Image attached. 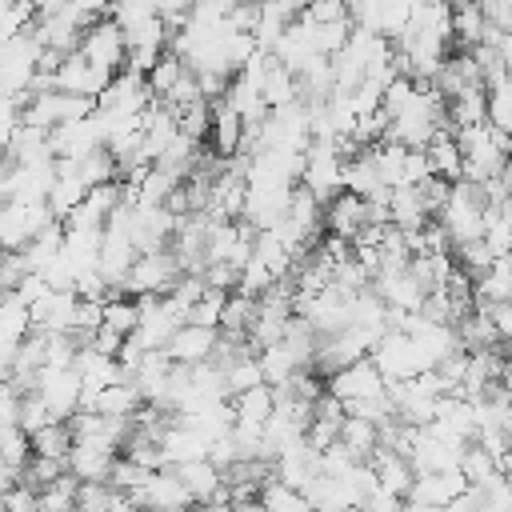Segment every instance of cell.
I'll use <instances>...</instances> for the list:
<instances>
[{
    "instance_id": "7c38bea8",
    "label": "cell",
    "mask_w": 512,
    "mask_h": 512,
    "mask_svg": "<svg viewBox=\"0 0 512 512\" xmlns=\"http://www.w3.org/2000/svg\"><path fill=\"white\" fill-rule=\"evenodd\" d=\"M368 224V200L340 188L328 204H324V232L332 236H344V240H356V232Z\"/></svg>"
},
{
    "instance_id": "9c48e42d",
    "label": "cell",
    "mask_w": 512,
    "mask_h": 512,
    "mask_svg": "<svg viewBox=\"0 0 512 512\" xmlns=\"http://www.w3.org/2000/svg\"><path fill=\"white\" fill-rule=\"evenodd\" d=\"M464 488H468V480H464L460 468H448V472H416V480H412V488H408V504H420V508H448Z\"/></svg>"
},
{
    "instance_id": "8fae6325",
    "label": "cell",
    "mask_w": 512,
    "mask_h": 512,
    "mask_svg": "<svg viewBox=\"0 0 512 512\" xmlns=\"http://www.w3.org/2000/svg\"><path fill=\"white\" fill-rule=\"evenodd\" d=\"M128 500H132V504H152V508L196 504V500H192V492H188V484L180 480V472H176V468H152V472H148V480H144L136 492H128Z\"/></svg>"
},
{
    "instance_id": "2e32d148",
    "label": "cell",
    "mask_w": 512,
    "mask_h": 512,
    "mask_svg": "<svg viewBox=\"0 0 512 512\" xmlns=\"http://www.w3.org/2000/svg\"><path fill=\"white\" fill-rule=\"evenodd\" d=\"M176 472H180V480L188 484V492H192V500H196V504H212V500H216V492L228 484L224 468H216L208 456L188 460V464H176Z\"/></svg>"
},
{
    "instance_id": "f546056e",
    "label": "cell",
    "mask_w": 512,
    "mask_h": 512,
    "mask_svg": "<svg viewBox=\"0 0 512 512\" xmlns=\"http://www.w3.org/2000/svg\"><path fill=\"white\" fill-rule=\"evenodd\" d=\"M76 488H80V480L72 472H64V476L48 480L36 492V500H40V508H76Z\"/></svg>"
},
{
    "instance_id": "4fadbf2b",
    "label": "cell",
    "mask_w": 512,
    "mask_h": 512,
    "mask_svg": "<svg viewBox=\"0 0 512 512\" xmlns=\"http://www.w3.org/2000/svg\"><path fill=\"white\" fill-rule=\"evenodd\" d=\"M424 152H428V168H432L436 176H444L448 184H456V180L464 176V148H460L452 124H440V128L432 132V140L424 144Z\"/></svg>"
},
{
    "instance_id": "484cf974",
    "label": "cell",
    "mask_w": 512,
    "mask_h": 512,
    "mask_svg": "<svg viewBox=\"0 0 512 512\" xmlns=\"http://www.w3.org/2000/svg\"><path fill=\"white\" fill-rule=\"evenodd\" d=\"M224 384H228V396H236V392H248V388H256V384H264V372H260L256 352H248V356L232 360V364L224 368Z\"/></svg>"
},
{
    "instance_id": "3957f363",
    "label": "cell",
    "mask_w": 512,
    "mask_h": 512,
    "mask_svg": "<svg viewBox=\"0 0 512 512\" xmlns=\"http://www.w3.org/2000/svg\"><path fill=\"white\" fill-rule=\"evenodd\" d=\"M372 360H376V368L388 376V380H408V376H420V372H428L432 368V360H428V352L404 332V328H388L376 344H372V352H368Z\"/></svg>"
},
{
    "instance_id": "6da1fadb",
    "label": "cell",
    "mask_w": 512,
    "mask_h": 512,
    "mask_svg": "<svg viewBox=\"0 0 512 512\" xmlns=\"http://www.w3.org/2000/svg\"><path fill=\"white\" fill-rule=\"evenodd\" d=\"M456 140L464 148V176L468 180H492L500 176L508 164H512V136L492 128L488 120L480 124H468V128H456Z\"/></svg>"
},
{
    "instance_id": "ba28073f",
    "label": "cell",
    "mask_w": 512,
    "mask_h": 512,
    "mask_svg": "<svg viewBox=\"0 0 512 512\" xmlns=\"http://www.w3.org/2000/svg\"><path fill=\"white\" fill-rule=\"evenodd\" d=\"M108 80H112V72L100 68V64H92L80 48L68 52V56L60 60V68H56V88H60V92H76V96H92V100L104 92Z\"/></svg>"
},
{
    "instance_id": "cb8c5ba5",
    "label": "cell",
    "mask_w": 512,
    "mask_h": 512,
    "mask_svg": "<svg viewBox=\"0 0 512 512\" xmlns=\"http://www.w3.org/2000/svg\"><path fill=\"white\" fill-rule=\"evenodd\" d=\"M484 96H488V124L512 136V80H508V72L492 76L484 84Z\"/></svg>"
},
{
    "instance_id": "ffe728a7",
    "label": "cell",
    "mask_w": 512,
    "mask_h": 512,
    "mask_svg": "<svg viewBox=\"0 0 512 512\" xmlns=\"http://www.w3.org/2000/svg\"><path fill=\"white\" fill-rule=\"evenodd\" d=\"M480 120H488L484 84H468L456 96H448V124L452 128H468V124H480Z\"/></svg>"
},
{
    "instance_id": "5bb4252c",
    "label": "cell",
    "mask_w": 512,
    "mask_h": 512,
    "mask_svg": "<svg viewBox=\"0 0 512 512\" xmlns=\"http://www.w3.org/2000/svg\"><path fill=\"white\" fill-rule=\"evenodd\" d=\"M428 220H432V212H428V204H424V196H420L416 184H396V188L388 192V224H392V228L416 232V228H424Z\"/></svg>"
},
{
    "instance_id": "83f0119b",
    "label": "cell",
    "mask_w": 512,
    "mask_h": 512,
    "mask_svg": "<svg viewBox=\"0 0 512 512\" xmlns=\"http://www.w3.org/2000/svg\"><path fill=\"white\" fill-rule=\"evenodd\" d=\"M184 68H188V64H184V56L168 48V52H164V56H160V60H156L148 72H144V76H148V88H152L156 96H164V92H168V88L180 80V72H184Z\"/></svg>"
},
{
    "instance_id": "e575fe53",
    "label": "cell",
    "mask_w": 512,
    "mask_h": 512,
    "mask_svg": "<svg viewBox=\"0 0 512 512\" xmlns=\"http://www.w3.org/2000/svg\"><path fill=\"white\" fill-rule=\"evenodd\" d=\"M68 0H32V8H36V16H44V12H56V8H64Z\"/></svg>"
},
{
    "instance_id": "44dd1931",
    "label": "cell",
    "mask_w": 512,
    "mask_h": 512,
    "mask_svg": "<svg viewBox=\"0 0 512 512\" xmlns=\"http://www.w3.org/2000/svg\"><path fill=\"white\" fill-rule=\"evenodd\" d=\"M256 360H260V372H264V384H284L296 368H304V360L296 356V348L288 344V340H276V344H264L260 352H256Z\"/></svg>"
},
{
    "instance_id": "9a60e30c",
    "label": "cell",
    "mask_w": 512,
    "mask_h": 512,
    "mask_svg": "<svg viewBox=\"0 0 512 512\" xmlns=\"http://www.w3.org/2000/svg\"><path fill=\"white\" fill-rule=\"evenodd\" d=\"M116 456H120V452H112V448H104V444L72 440V448H68L64 460H68V472H72L76 480H108Z\"/></svg>"
},
{
    "instance_id": "ac0fdd59",
    "label": "cell",
    "mask_w": 512,
    "mask_h": 512,
    "mask_svg": "<svg viewBox=\"0 0 512 512\" xmlns=\"http://www.w3.org/2000/svg\"><path fill=\"white\" fill-rule=\"evenodd\" d=\"M260 96H264V104H268V108H284V104L300 100V76H296L288 64H280V60H276V52H272V60H268V68H264Z\"/></svg>"
},
{
    "instance_id": "277c9868",
    "label": "cell",
    "mask_w": 512,
    "mask_h": 512,
    "mask_svg": "<svg viewBox=\"0 0 512 512\" xmlns=\"http://www.w3.org/2000/svg\"><path fill=\"white\" fill-rule=\"evenodd\" d=\"M36 392L40 400L48 404V412L56 420H68L76 408H80V396H84V376L76 364H44L36 372Z\"/></svg>"
},
{
    "instance_id": "7402d4cb",
    "label": "cell",
    "mask_w": 512,
    "mask_h": 512,
    "mask_svg": "<svg viewBox=\"0 0 512 512\" xmlns=\"http://www.w3.org/2000/svg\"><path fill=\"white\" fill-rule=\"evenodd\" d=\"M488 32V20L480 12V0H452V40L464 48H476Z\"/></svg>"
},
{
    "instance_id": "7a4b0ae2",
    "label": "cell",
    "mask_w": 512,
    "mask_h": 512,
    "mask_svg": "<svg viewBox=\"0 0 512 512\" xmlns=\"http://www.w3.org/2000/svg\"><path fill=\"white\" fill-rule=\"evenodd\" d=\"M180 276H184V268H180L172 244H164V248L140 252V256L132 260V268H128V276H124L120 288H124L128 296H164V292H172V284H176Z\"/></svg>"
},
{
    "instance_id": "e0dca14e",
    "label": "cell",
    "mask_w": 512,
    "mask_h": 512,
    "mask_svg": "<svg viewBox=\"0 0 512 512\" xmlns=\"http://www.w3.org/2000/svg\"><path fill=\"white\" fill-rule=\"evenodd\" d=\"M208 140H212V152H220V156H236L240 144H244V120L220 96L212 100V132H208Z\"/></svg>"
},
{
    "instance_id": "836d02e7",
    "label": "cell",
    "mask_w": 512,
    "mask_h": 512,
    "mask_svg": "<svg viewBox=\"0 0 512 512\" xmlns=\"http://www.w3.org/2000/svg\"><path fill=\"white\" fill-rule=\"evenodd\" d=\"M496 52H500V64H504V72H508V80H512V28H504V32L496 36Z\"/></svg>"
},
{
    "instance_id": "5b68a950",
    "label": "cell",
    "mask_w": 512,
    "mask_h": 512,
    "mask_svg": "<svg viewBox=\"0 0 512 512\" xmlns=\"http://www.w3.org/2000/svg\"><path fill=\"white\" fill-rule=\"evenodd\" d=\"M80 52H84L92 64L108 68L112 76H116L120 68H128V40H124V28H120L112 16H96V20L84 28Z\"/></svg>"
},
{
    "instance_id": "4dcf8cb0",
    "label": "cell",
    "mask_w": 512,
    "mask_h": 512,
    "mask_svg": "<svg viewBox=\"0 0 512 512\" xmlns=\"http://www.w3.org/2000/svg\"><path fill=\"white\" fill-rule=\"evenodd\" d=\"M204 280H208L212 288L232 292V288L240 284V264H232V260H208V264H204Z\"/></svg>"
},
{
    "instance_id": "f1b7e54d",
    "label": "cell",
    "mask_w": 512,
    "mask_h": 512,
    "mask_svg": "<svg viewBox=\"0 0 512 512\" xmlns=\"http://www.w3.org/2000/svg\"><path fill=\"white\" fill-rule=\"evenodd\" d=\"M276 280H280V276H276V272H272V268L252 252V256L244 260V268H240V284H236V288H240V292H248V296H264Z\"/></svg>"
},
{
    "instance_id": "1f68e13d",
    "label": "cell",
    "mask_w": 512,
    "mask_h": 512,
    "mask_svg": "<svg viewBox=\"0 0 512 512\" xmlns=\"http://www.w3.org/2000/svg\"><path fill=\"white\" fill-rule=\"evenodd\" d=\"M480 12L492 28H512V0H480Z\"/></svg>"
},
{
    "instance_id": "d6a6232c",
    "label": "cell",
    "mask_w": 512,
    "mask_h": 512,
    "mask_svg": "<svg viewBox=\"0 0 512 512\" xmlns=\"http://www.w3.org/2000/svg\"><path fill=\"white\" fill-rule=\"evenodd\" d=\"M192 4H196V0H156V8H160V16H164V20L172 24V32H176V28H180V24L188 20V12H192Z\"/></svg>"
},
{
    "instance_id": "30bf717a",
    "label": "cell",
    "mask_w": 512,
    "mask_h": 512,
    "mask_svg": "<svg viewBox=\"0 0 512 512\" xmlns=\"http://www.w3.org/2000/svg\"><path fill=\"white\" fill-rule=\"evenodd\" d=\"M216 344H220V328H208V324H192V320H184V324L168 336L164 352H168L176 364H200V360H212Z\"/></svg>"
},
{
    "instance_id": "52a82bcc",
    "label": "cell",
    "mask_w": 512,
    "mask_h": 512,
    "mask_svg": "<svg viewBox=\"0 0 512 512\" xmlns=\"http://www.w3.org/2000/svg\"><path fill=\"white\" fill-rule=\"evenodd\" d=\"M372 288H376L380 300H384L388 308H396V312H416V308H424V296H428V288L420 284V276L412 272V264L380 268V272L372 276Z\"/></svg>"
},
{
    "instance_id": "d4e9b609",
    "label": "cell",
    "mask_w": 512,
    "mask_h": 512,
    "mask_svg": "<svg viewBox=\"0 0 512 512\" xmlns=\"http://www.w3.org/2000/svg\"><path fill=\"white\" fill-rule=\"evenodd\" d=\"M68 448H72V428H68V420H48L44 428H36L32 432V452H40V456H68Z\"/></svg>"
},
{
    "instance_id": "d6986e66",
    "label": "cell",
    "mask_w": 512,
    "mask_h": 512,
    "mask_svg": "<svg viewBox=\"0 0 512 512\" xmlns=\"http://www.w3.org/2000/svg\"><path fill=\"white\" fill-rule=\"evenodd\" d=\"M232 404H236V424H244V428H264V420H268L272 408H276V392H272V384H256V388H248V392H236Z\"/></svg>"
},
{
    "instance_id": "4316f807",
    "label": "cell",
    "mask_w": 512,
    "mask_h": 512,
    "mask_svg": "<svg viewBox=\"0 0 512 512\" xmlns=\"http://www.w3.org/2000/svg\"><path fill=\"white\" fill-rule=\"evenodd\" d=\"M176 120H180V132H188L196 140H208V132H212V100L200 96V100L176 108Z\"/></svg>"
},
{
    "instance_id": "8992f818",
    "label": "cell",
    "mask_w": 512,
    "mask_h": 512,
    "mask_svg": "<svg viewBox=\"0 0 512 512\" xmlns=\"http://www.w3.org/2000/svg\"><path fill=\"white\" fill-rule=\"evenodd\" d=\"M324 388H328L332 396H340L344 404H356V400H368V396L384 392V388H388V376L376 368L372 356H360V360H352V364L328 372V376H324Z\"/></svg>"
},
{
    "instance_id": "603a6c76",
    "label": "cell",
    "mask_w": 512,
    "mask_h": 512,
    "mask_svg": "<svg viewBox=\"0 0 512 512\" xmlns=\"http://www.w3.org/2000/svg\"><path fill=\"white\" fill-rule=\"evenodd\" d=\"M340 440H344L360 460H368L372 448L380 444V424L368 420V416H360V412H348L344 424H340Z\"/></svg>"
}]
</instances>
